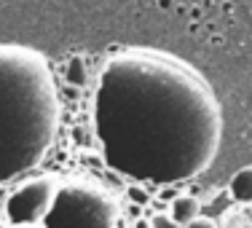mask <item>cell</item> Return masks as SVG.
Instances as JSON below:
<instances>
[{"mask_svg":"<svg viewBox=\"0 0 252 228\" xmlns=\"http://www.w3.org/2000/svg\"><path fill=\"white\" fill-rule=\"evenodd\" d=\"M94 131L113 172L134 183L175 185L218 159L223 107L212 83L180 57L126 49L99 73Z\"/></svg>","mask_w":252,"mask_h":228,"instance_id":"obj_1","label":"cell"},{"mask_svg":"<svg viewBox=\"0 0 252 228\" xmlns=\"http://www.w3.org/2000/svg\"><path fill=\"white\" fill-rule=\"evenodd\" d=\"M59 129V92L38 49L0 43V185L35 169Z\"/></svg>","mask_w":252,"mask_h":228,"instance_id":"obj_2","label":"cell"},{"mask_svg":"<svg viewBox=\"0 0 252 228\" xmlns=\"http://www.w3.org/2000/svg\"><path fill=\"white\" fill-rule=\"evenodd\" d=\"M116 207L110 196L86 183H67L57 188L49 215L43 218L46 228H113Z\"/></svg>","mask_w":252,"mask_h":228,"instance_id":"obj_3","label":"cell"},{"mask_svg":"<svg viewBox=\"0 0 252 228\" xmlns=\"http://www.w3.org/2000/svg\"><path fill=\"white\" fill-rule=\"evenodd\" d=\"M54 194H57V188H54V183L49 177H35V180L22 183L5 199V218H8V223L14 228L43 223V218L51 209Z\"/></svg>","mask_w":252,"mask_h":228,"instance_id":"obj_4","label":"cell"},{"mask_svg":"<svg viewBox=\"0 0 252 228\" xmlns=\"http://www.w3.org/2000/svg\"><path fill=\"white\" fill-rule=\"evenodd\" d=\"M201 215V201L190 194H183V196H175L172 199V209H169V218L183 228L188 226L190 220H196Z\"/></svg>","mask_w":252,"mask_h":228,"instance_id":"obj_5","label":"cell"},{"mask_svg":"<svg viewBox=\"0 0 252 228\" xmlns=\"http://www.w3.org/2000/svg\"><path fill=\"white\" fill-rule=\"evenodd\" d=\"M231 196L233 201L239 204H252V166H244V169H239L236 175L231 180Z\"/></svg>","mask_w":252,"mask_h":228,"instance_id":"obj_6","label":"cell"},{"mask_svg":"<svg viewBox=\"0 0 252 228\" xmlns=\"http://www.w3.org/2000/svg\"><path fill=\"white\" fill-rule=\"evenodd\" d=\"M67 81L73 83V86H83L86 83V67H83V59L81 57H73L70 59V65H67Z\"/></svg>","mask_w":252,"mask_h":228,"instance_id":"obj_7","label":"cell"},{"mask_svg":"<svg viewBox=\"0 0 252 228\" xmlns=\"http://www.w3.org/2000/svg\"><path fill=\"white\" fill-rule=\"evenodd\" d=\"M151 228H180V226L166 212H158V215H153V218H151Z\"/></svg>","mask_w":252,"mask_h":228,"instance_id":"obj_8","label":"cell"},{"mask_svg":"<svg viewBox=\"0 0 252 228\" xmlns=\"http://www.w3.org/2000/svg\"><path fill=\"white\" fill-rule=\"evenodd\" d=\"M126 194H129V199H131V201H137V204H148V194L140 188V185H131V188L126 191Z\"/></svg>","mask_w":252,"mask_h":228,"instance_id":"obj_9","label":"cell"},{"mask_svg":"<svg viewBox=\"0 0 252 228\" xmlns=\"http://www.w3.org/2000/svg\"><path fill=\"white\" fill-rule=\"evenodd\" d=\"M183 228H218V226H215L209 218H196V220H190V223L183 226Z\"/></svg>","mask_w":252,"mask_h":228,"instance_id":"obj_10","label":"cell"},{"mask_svg":"<svg viewBox=\"0 0 252 228\" xmlns=\"http://www.w3.org/2000/svg\"><path fill=\"white\" fill-rule=\"evenodd\" d=\"M134 228H151V220H145V218L137 220V226H134Z\"/></svg>","mask_w":252,"mask_h":228,"instance_id":"obj_11","label":"cell"}]
</instances>
